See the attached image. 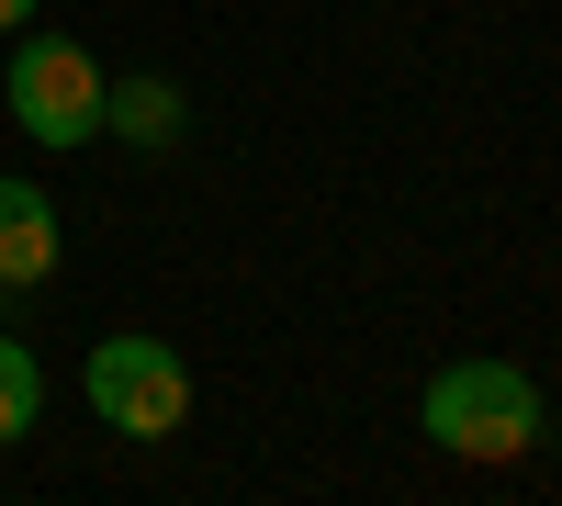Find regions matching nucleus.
<instances>
[{
    "label": "nucleus",
    "instance_id": "1",
    "mask_svg": "<svg viewBox=\"0 0 562 506\" xmlns=\"http://www.w3.org/2000/svg\"><path fill=\"white\" fill-rule=\"evenodd\" d=\"M416 428H428V450H450V462H529V450L551 439V405H540V383L518 372V360L461 349V360L428 372Z\"/></svg>",
    "mask_w": 562,
    "mask_h": 506
},
{
    "label": "nucleus",
    "instance_id": "2",
    "mask_svg": "<svg viewBox=\"0 0 562 506\" xmlns=\"http://www.w3.org/2000/svg\"><path fill=\"white\" fill-rule=\"evenodd\" d=\"M102 57H90L79 34H12V68H0V102H12V124H23V147H45V158H79L90 135H102Z\"/></svg>",
    "mask_w": 562,
    "mask_h": 506
},
{
    "label": "nucleus",
    "instance_id": "3",
    "mask_svg": "<svg viewBox=\"0 0 562 506\" xmlns=\"http://www.w3.org/2000/svg\"><path fill=\"white\" fill-rule=\"evenodd\" d=\"M79 394H90V417H102L113 439H169L180 417H192V360H180L169 338H102L79 360Z\"/></svg>",
    "mask_w": 562,
    "mask_h": 506
},
{
    "label": "nucleus",
    "instance_id": "4",
    "mask_svg": "<svg viewBox=\"0 0 562 506\" xmlns=\"http://www.w3.org/2000/svg\"><path fill=\"white\" fill-rule=\"evenodd\" d=\"M102 135L135 147V158H169L192 135V90L158 79V68H124V79H102Z\"/></svg>",
    "mask_w": 562,
    "mask_h": 506
},
{
    "label": "nucleus",
    "instance_id": "5",
    "mask_svg": "<svg viewBox=\"0 0 562 506\" xmlns=\"http://www.w3.org/2000/svg\"><path fill=\"white\" fill-rule=\"evenodd\" d=\"M45 270H57V203H45V180L0 169V293H34Z\"/></svg>",
    "mask_w": 562,
    "mask_h": 506
},
{
    "label": "nucleus",
    "instance_id": "6",
    "mask_svg": "<svg viewBox=\"0 0 562 506\" xmlns=\"http://www.w3.org/2000/svg\"><path fill=\"white\" fill-rule=\"evenodd\" d=\"M34 428H45V360L23 338H0V450L34 439Z\"/></svg>",
    "mask_w": 562,
    "mask_h": 506
},
{
    "label": "nucleus",
    "instance_id": "7",
    "mask_svg": "<svg viewBox=\"0 0 562 506\" xmlns=\"http://www.w3.org/2000/svg\"><path fill=\"white\" fill-rule=\"evenodd\" d=\"M34 12H45V0H0V34H23V23H34Z\"/></svg>",
    "mask_w": 562,
    "mask_h": 506
}]
</instances>
